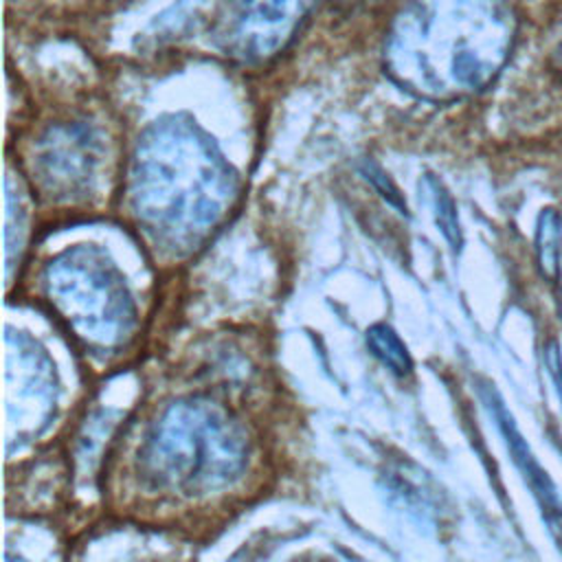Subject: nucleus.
Returning <instances> with one entry per match:
<instances>
[{
  "label": "nucleus",
  "instance_id": "nucleus-5",
  "mask_svg": "<svg viewBox=\"0 0 562 562\" xmlns=\"http://www.w3.org/2000/svg\"><path fill=\"white\" fill-rule=\"evenodd\" d=\"M479 393H481V400H483L485 408L494 417V422H496V426H498V430H501V435L505 439V446H507V450L512 454V461L516 463V468L520 470V474L527 481L529 490L533 492L547 525L562 533V503H560V496H558V490H555L553 481L549 479V474L536 461L529 443L520 435L512 413L507 411V406H505L503 397L496 393V389L485 384V386L479 389Z\"/></svg>",
  "mask_w": 562,
  "mask_h": 562
},
{
  "label": "nucleus",
  "instance_id": "nucleus-1",
  "mask_svg": "<svg viewBox=\"0 0 562 562\" xmlns=\"http://www.w3.org/2000/svg\"><path fill=\"white\" fill-rule=\"evenodd\" d=\"M507 0H408L384 40V70L406 92L450 101L487 88L512 55Z\"/></svg>",
  "mask_w": 562,
  "mask_h": 562
},
{
  "label": "nucleus",
  "instance_id": "nucleus-9",
  "mask_svg": "<svg viewBox=\"0 0 562 562\" xmlns=\"http://www.w3.org/2000/svg\"><path fill=\"white\" fill-rule=\"evenodd\" d=\"M360 173L367 182H371V187L380 193L382 200H386V204H391L397 213L402 215H408V209H406V200L404 195L400 193V189L395 187V182L384 173V169L380 165H375L373 160H364L360 165Z\"/></svg>",
  "mask_w": 562,
  "mask_h": 562
},
{
  "label": "nucleus",
  "instance_id": "nucleus-3",
  "mask_svg": "<svg viewBox=\"0 0 562 562\" xmlns=\"http://www.w3.org/2000/svg\"><path fill=\"white\" fill-rule=\"evenodd\" d=\"M154 476L187 492L222 483L241 465V443L226 419L202 406H178L149 441Z\"/></svg>",
  "mask_w": 562,
  "mask_h": 562
},
{
  "label": "nucleus",
  "instance_id": "nucleus-6",
  "mask_svg": "<svg viewBox=\"0 0 562 562\" xmlns=\"http://www.w3.org/2000/svg\"><path fill=\"white\" fill-rule=\"evenodd\" d=\"M533 248L540 274L553 283L560 277V252H562V220L555 209H544L538 217Z\"/></svg>",
  "mask_w": 562,
  "mask_h": 562
},
{
  "label": "nucleus",
  "instance_id": "nucleus-7",
  "mask_svg": "<svg viewBox=\"0 0 562 562\" xmlns=\"http://www.w3.org/2000/svg\"><path fill=\"white\" fill-rule=\"evenodd\" d=\"M369 351L397 378H404L413 371V358L400 336L384 323H375L367 329Z\"/></svg>",
  "mask_w": 562,
  "mask_h": 562
},
{
  "label": "nucleus",
  "instance_id": "nucleus-11",
  "mask_svg": "<svg viewBox=\"0 0 562 562\" xmlns=\"http://www.w3.org/2000/svg\"><path fill=\"white\" fill-rule=\"evenodd\" d=\"M391 0H331V7L345 13H369L382 9Z\"/></svg>",
  "mask_w": 562,
  "mask_h": 562
},
{
  "label": "nucleus",
  "instance_id": "nucleus-4",
  "mask_svg": "<svg viewBox=\"0 0 562 562\" xmlns=\"http://www.w3.org/2000/svg\"><path fill=\"white\" fill-rule=\"evenodd\" d=\"M318 0H226L217 18L215 42L241 64L277 57L301 31Z\"/></svg>",
  "mask_w": 562,
  "mask_h": 562
},
{
  "label": "nucleus",
  "instance_id": "nucleus-10",
  "mask_svg": "<svg viewBox=\"0 0 562 562\" xmlns=\"http://www.w3.org/2000/svg\"><path fill=\"white\" fill-rule=\"evenodd\" d=\"M544 360H547V369H549V375L553 380V389L562 402V356H560V349H558V342H549L547 345V351H544Z\"/></svg>",
  "mask_w": 562,
  "mask_h": 562
},
{
  "label": "nucleus",
  "instance_id": "nucleus-12",
  "mask_svg": "<svg viewBox=\"0 0 562 562\" xmlns=\"http://www.w3.org/2000/svg\"><path fill=\"white\" fill-rule=\"evenodd\" d=\"M558 61H560V68H562V44H560V48H558Z\"/></svg>",
  "mask_w": 562,
  "mask_h": 562
},
{
  "label": "nucleus",
  "instance_id": "nucleus-8",
  "mask_svg": "<svg viewBox=\"0 0 562 562\" xmlns=\"http://www.w3.org/2000/svg\"><path fill=\"white\" fill-rule=\"evenodd\" d=\"M426 184L430 191V202H432V213H435V224L446 237V241L452 246V250L461 248V228H459V215L452 195L448 189L432 176H426Z\"/></svg>",
  "mask_w": 562,
  "mask_h": 562
},
{
  "label": "nucleus",
  "instance_id": "nucleus-2",
  "mask_svg": "<svg viewBox=\"0 0 562 562\" xmlns=\"http://www.w3.org/2000/svg\"><path fill=\"white\" fill-rule=\"evenodd\" d=\"M231 171L213 140L189 119L167 116L156 121L138 140L132 167V195L138 213L151 224L176 231L191 204L202 224H213L222 213L217 198L204 193H228ZM191 222V220H189Z\"/></svg>",
  "mask_w": 562,
  "mask_h": 562
}]
</instances>
